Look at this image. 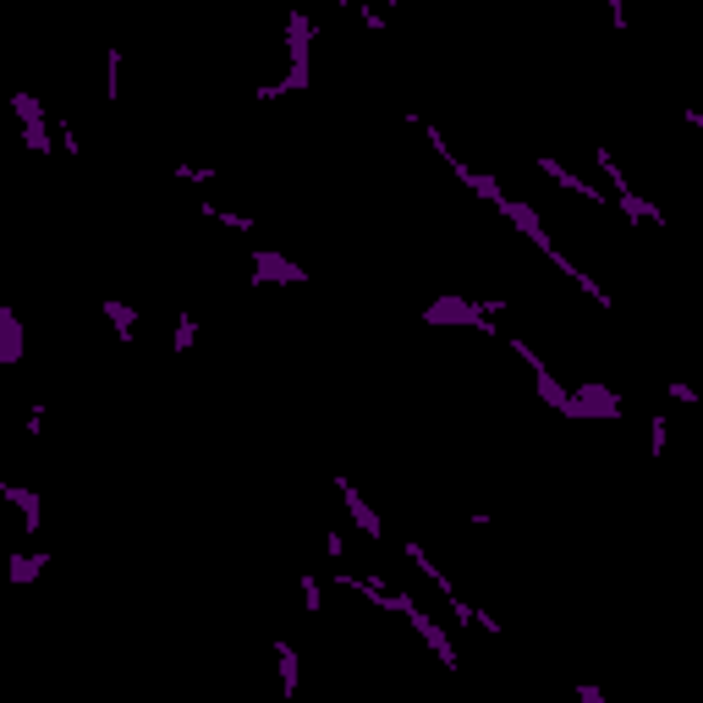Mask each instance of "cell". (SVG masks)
<instances>
[{"label":"cell","mask_w":703,"mask_h":703,"mask_svg":"<svg viewBox=\"0 0 703 703\" xmlns=\"http://www.w3.org/2000/svg\"><path fill=\"white\" fill-rule=\"evenodd\" d=\"M336 495H341V506H347V517L357 522V533H363L368 544H385V522H379V511L363 500V489H357L352 478H336Z\"/></svg>","instance_id":"cell-1"}]
</instances>
